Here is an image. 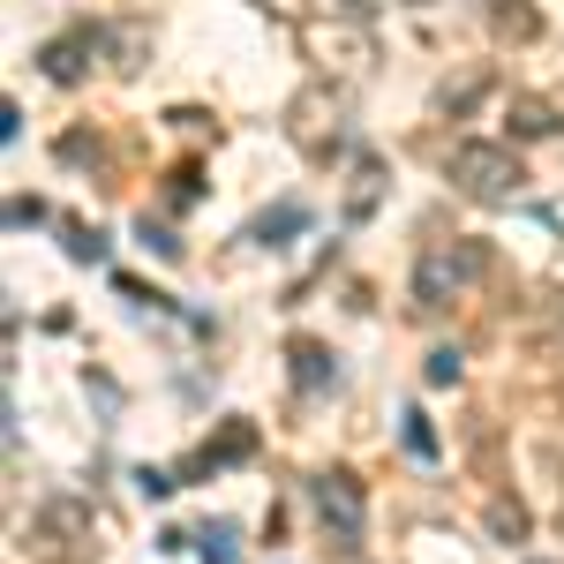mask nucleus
Instances as JSON below:
<instances>
[{"mask_svg": "<svg viewBox=\"0 0 564 564\" xmlns=\"http://www.w3.org/2000/svg\"><path fill=\"white\" fill-rule=\"evenodd\" d=\"M489 534H505V542H520V534H527V512L512 505V497H497V505H489Z\"/></svg>", "mask_w": 564, "mask_h": 564, "instance_id": "nucleus-9", "label": "nucleus"}, {"mask_svg": "<svg viewBox=\"0 0 564 564\" xmlns=\"http://www.w3.org/2000/svg\"><path fill=\"white\" fill-rule=\"evenodd\" d=\"M489 271V249L481 241H459V249H436L422 263V279H414V308H444V286H459V279H481Z\"/></svg>", "mask_w": 564, "mask_h": 564, "instance_id": "nucleus-2", "label": "nucleus"}, {"mask_svg": "<svg viewBox=\"0 0 564 564\" xmlns=\"http://www.w3.org/2000/svg\"><path fill=\"white\" fill-rule=\"evenodd\" d=\"M512 129H520V135H550V129H557V113H550L542 98H520V106H512Z\"/></svg>", "mask_w": 564, "mask_h": 564, "instance_id": "nucleus-8", "label": "nucleus"}, {"mask_svg": "<svg viewBox=\"0 0 564 564\" xmlns=\"http://www.w3.org/2000/svg\"><path fill=\"white\" fill-rule=\"evenodd\" d=\"M84 53H98V39H61V45H45V76H53V84H84Z\"/></svg>", "mask_w": 564, "mask_h": 564, "instance_id": "nucleus-4", "label": "nucleus"}, {"mask_svg": "<svg viewBox=\"0 0 564 564\" xmlns=\"http://www.w3.org/2000/svg\"><path fill=\"white\" fill-rule=\"evenodd\" d=\"M377 181H384V174H377V159H361V166H354V196H347V212H354V218L377 212Z\"/></svg>", "mask_w": 564, "mask_h": 564, "instance_id": "nucleus-7", "label": "nucleus"}, {"mask_svg": "<svg viewBox=\"0 0 564 564\" xmlns=\"http://www.w3.org/2000/svg\"><path fill=\"white\" fill-rule=\"evenodd\" d=\"M196 550H204L212 564H234V527H226V520H212L204 534H196Z\"/></svg>", "mask_w": 564, "mask_h": 564, "instance_id": "nucleus-10", "label": "nucleus"}, {"mask_svg": "<svg viewBox=\"0 0 564 564\" xmlns=\"http://www.w3.org/2000/svg\"><path fill=\"white\" fill-rule=\"evenodd\" d=\"M406 452H422V459H430V452H436V430H430V422H422V414H406Z\"/></svg>", "mask_w": 564, "mask_h": 564, "instance_id": "nucleus-14", "label": "nucleus"}, {"mask_svg": "<svg viewBox=\"0 0 564 564\" xmlns=\"http://www.w3.org/2000/svg\"><path fill=\"white\" fill-rule=\"evenodd\" d=\"M527 564H542V557H527Z\"/></svg>", "mask_w": 564, "mask_h": 564, "instance_id": "nucleus-18", "label": "nucleus"}, {"mask_svg": "<svg viewBox=\"0 0 564 564\" xmlns=\"http://www.w3.org/2000/svg\"><path fill=\"white\" fill-rule=\"evenodd\" d=\"M68 257H76V263H98V257H106V241H98L90 226H68Z\"/></svg>", "mask_w": 564, "mask_h": 564, "instance_id": "nucleus-12", "label": "nucleus"}, {"mask_svg": "<svg viewBox=\"0 0 564 564\" xmlns=\"http://www.w3.org/2000/svg\"><path fill=\"white\" fill-rule=\"evenodd\" d=\"M45 218V204H31V196H15V204H8V226H39Z\"/></svg>", "mask_w": 564, "mask_h": 564, "instance_id": "nucleus-15", "label": "nucleus"}, {"mask_svg": "<svg viewBox=\"0 0 564 564\" xmlns=\"http://www.w3.org/2000/svg\"><path fill=\"white\" fill-rule=\"evenodd\" d=\"M143 241H151L159 257H181V241H174V234H166V226H151V218H143Z\"/></svg>", "mask_w": 564, "mask_h": 564, "instance_id": "nucleus-16", "label": "nucleus"}, {"mask_svg": "<svg viewBox=\"0 0 564 564\" xmlns=\"http://www.w3.org/2000/svg\"><path fill=\"white\" fill-rule=\"evenodd\" d=\"M249 452H257V430H249V422H226V436L204 444V459H196V467H226V459H249Z\"/></svg>", "mask_w": 564, "mask_h": 564, "instance_id": "nucleus-6", "label": "nucleus"}, {"mask_svg": "<svg viewBox=\"0 0 564 564\" xmlns=\"http://www.w3.org/2000/svg\"><path fill=\"white\" fill-rule=\"evenodd\" d=\"M430 384H459V347H436L430 354Z\"/></svg>", "mask_w": 564, "mask_h": 564, "instance_id": "nucleus-13", "label": "nucleus"}, {"mask_svg": "<svg viewBox=\"0 0 564 564\" xmlns=\"http://www.w3.org/2000/svg\"><path fill=\"white\" fill-rule=\"evenodd\" d=\"M452 181H459L475 204H505L527 174H520V159L497 151V143H459V151H452Z\"/></svg>", "mask_w": 564, "mask_h": 564, "instance_id": "nucleus-1", "label": "nucleus"}, {"mask_svg": "<svg viewBox=\"0 0 564 564\" xmlns=\"http://www.w3.org/2000/svg\"><path fill=\"white\" fill-rule=\"evenodd\" d=\"M332 377H339V369H332V354L316 347V339H294V384H302V391H324Z\"/></svg>", "mask_w": 564, "mask_h": 564, "instance_id": "nucleus-5", "label": "nucleus"}, {"mask_svg": "<svg viewBox=\"0 0 564 564\" xmlns=\"http://www.w3.org/2000/svg\"><path fill=\"white\" fill-rule=\"evenodd\" d=\"M271 234H302V204H279L271 218H257V241H271Z\"/></svg>", "mask_w": 564, "mask_h": 564, "instance_id": "nucleus-11", "label": "nucleus"}, {"mask_svg": "<svg viewBox=\"0 0 564 564\" xmlns=\"http://www.w3.org/2000/svg\"><path fill=\"white\" fill-rule=\"evenodd\" d=\"M339 8H354V15H361V8H369V0H339Z\"/></svg>", "mask_w": 564, "mask_h": 564, "instance_id": "nucleus-17", "label": "nucleus"}, {"mask_svg": "<svg viewBox=\"0 0 564 564\" xmlns=\"http://www.w3.org/2000/svg\"><path fill=\"white\" fill-rule=\"evenodd\" d=\"M308 497H316V512H324V520L339 527V542H354V534H361V520H369V512H361L354 475H316V481H308Z\"/></svg>", "mask_w": 564, "mask_h": 564, "instance_id": "nucleus-3", "label": "nucleus"}]
</instances>
